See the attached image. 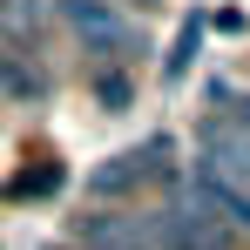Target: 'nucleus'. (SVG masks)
<instances>
[{"instance_id":"1","label":"nucleus","mask_w":250,"mask_h":250,"mask_svg":"<svg viewBox=\"0 0 250 250\" xmlns=\"http://www.w3.org/2000/svg\"><path fill=\"white\" fill-rule=\"evenodd\" d=\"M61 21L88 41V54H108V61H128L142 47V27L128 21L115 0H61Z\"/></svg>"},{"instance_id":"2","label":"nucleus","mask_w":250,"mask_h":250,"mask_svg":"<svg viewBox=\"0 0 250 250\" xmlns=\"http://www.w3.org/2000/svg\"><path fill=\"white\" fill-rule=\"evenodd\" d=\"M142 230H149V244H156V250H237V237H230V230H223V223H216L196 196H183V203L156 209Z\"/></svg>"},{"instance_id":"3","label":"nucleus","mask_w":250,"mask_h":250,"mask_svg":"<svg viewBox=\"0 0 250 250\" xmlns=\"http://www.w3.org/2000/svg\"><path fill=\"white\" fill-rule=\"evenodd\" d=\"M189 196L230 230V237H250V189L244 183H230L216 163H196V176H189Z\"/></svg>"},{"instance_id":"4","label":"nucleus","mask_w":250,"mask_h":250,"mask_svg":"<svg viewBox=\"0 0 250 250\" xmlns=\"http://www.w3.org/2000/svg\"><path fill=\"white\" fill-rule=\"evenodd\" d=\"M169 142L156 135V142H142V149H122L115 163H102L95 176H88V196H122V189H135V183H149L156 169H163Z\"/></svg>"},{"instance_id":"5","label":"nucleus","mask_w":250,"mask_h":250,"mask_svg":"<svg viewBox=\"0 0 250 250\" xmlns=\"http://www.w3.org/2000/svg\"><path fill=\"white\" fill-rule=\"evenodd\" d=\"M203 163H216L230 183L250 189V128L244 122H203Z\"/></svg>"},{"instance_id":"6","label":"nucleus","mask_w":250,"mask_h":250,"mask_svg":"<svg viewBox=\"0 0 250 250\" xmlns=\"http://www.w3.org/2000/svg\"><path fill=\"white\" fill-rule=\"evenodd\" d=\"M75 244L82 250H156L149 230H142V216H82Z\"/></svg>"},{"instance_id":"7","label":"nucleus","mask_w":250,"mask_h":250,"mask_svg":"<svg viewBox=\"0 0 250 250\" xmlns=\"http://www.w3.org/2000/svg\"><path fill=\"white\" fill-rule=\"evenodd\" d=\"M47 27V0H0V34L7 41H41Z\"/></svg>"},{"instance_id":"8","label":"nucleus","mask_w":250,"mask_h":250,"mask_svg":"<svg viewBox=\"0 0 250 250\" xmlns=\"http://www.w3.org/2000/svg\"><path fill=\"white\" fill-rule=\"evenodd\" d=\"M0 88H7L14 102H47V75L27 68L21 54H0Z\"/></svg>"},{"instance_id":"9","label":"nucleus","mask_w":250,"mask_h":250,"mask_svg":"<svg viewBox=\"0 0 250 250\" xmlns=\"http://www.w3.org/2000/svg\"><path fill=\"white\" fill-rule=\"evenodd\" d=\"M196 47H203V21H189V27H183V41H176V54H169V82L189 68V54H196Z\"/></svg>"},{"instance_id":"10","label":"nucleus","mask_w":250,"mask_h":250,"mask_svg":"<svg viewBox=\"0 0 250 250\" xmlns=\"http://www.w3.org/2000/svg\"><path fill=\"white\" fill-rule=\"evenodd\" d=\"M102 102H108V108H122V102H128V82H122V75H102Z\"/></svg>"},{"instance_id":"11","label":"nucleus","mask_w":250,"mask_h":250,"mask_svg":"<svg viewBox=\"0 0 250 250\" xmlns=\"http://www.w3.org/2000/svg\"><path fill=\"white\" fill-rule=\"evenodd\" d=\"M230 108H237V115H230V122H244V128H250V95H237V102H230Z\"/></svg>"}]
</instances>
